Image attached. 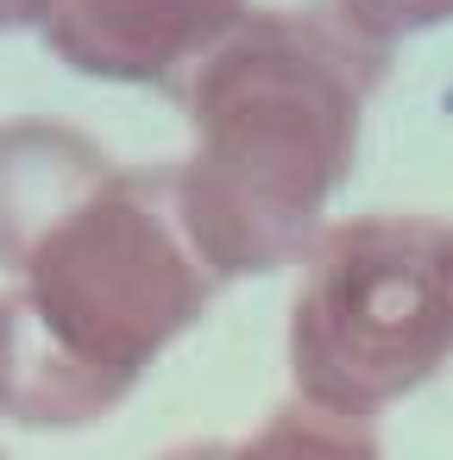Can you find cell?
Returning a JSON list of instances; mask_svg holds the SVG:
<instances>
[{
  "label": "cell",
  "mask_w": 453,
  "mask_h": 460,
  "mask_svg": "<svg viewBox=\"0 0 453 460\" xmlns=\"http://www.w3.org/2000/svg\"><path fill=\"white\" fill-rule=\"evenodd\" d=\"M384 70L390 51L334 7H252L183 76L177 221L221 284L309 259Z\"/></svg>",
  "instance_id": "1"
},
{
  "label": "cell",
  "mask_w": 453,
  "mask_h": 460,
  "mask_svg": "<svg viewBox=\"0 0 453 460\" xmlns=\"http://www.w3.org/2000/svg\"><path fill=\"white\" fill-rule=\"evenodd\" d=\"M13 403L7 422L83 429L183 341L221 278L177 221V171H114L57 215L13 271Z\"/></svg>",
  "instance_id": "2"
},
{
  "label": "cell",
  "mask_w": 453,
  "mask_h": 460,
  "mask_svg": "<svg viewBox=\"0 0 453 460\" xmlns=\"http://www.w3.org/2000/svg\"><path fill=\"white\" fill-rule=\"evenodd\" d=\"M453 359V221L359 215L321 227L290 296L296 403L371 422Z\"/></svg>",
  "instance_id": "3"
},
{
  "label": "cell",
  "mask_w": 453,
  "mask_h": 460,
  "mask_svg": "<svg viewBox=\"0 0 453 460\" xmlns=\"http://www.w3.org/2000/svg\"><path fill=\"white\" fill-rule=\"evenodd\" d=\"M252 13V0H51L45 51L95 83L183 89V76Z\"/></svg>",
  "instance_id": "4"
},
{
  "label": "cell",
  "mask_w": 453,
  "mask_h": 460,
  "mask_svg": "<svg viewBox=\"0 0 453 460\" xmlns=\"http://www.w3.org/2000/svg\"><path fill=\"white\" fill-rule=\"evenodd\" d=\"M120 164L70 120H0V271H20L39 234Z\"/></svg>",
  "instance_id": "5"
},
{
  "label": "cell",
  "mask_w": 453,
  "mask_h": 460,
  "mask_svg": "<svg viewBox=\"0 0 453 460\" xmlns=\"http://www.w3.org/2000/svg\"><path fill=\"white\" fill-rule=\"evenodd\" d=\"M233 460H384L371 422H346L309 403H283L265 416L252 441L233 447Z\"/></svg>",
  "instance_id": "6"
},
{
  "label": "cell",
  "mask_w": 453,
  "mask_h": 460,
  "mask_svg": "<svg viewBox=\"0 0 453 460\" xmlns=\"http://www.w3.org/2000/svg\"><path fill=\"white\" fill-rule=\"evenodd\" d=\"M334 13L346 26H359L371 45H396V39H415V32H434L453 20V0H334Z\"/></svg>",
  "instance_id": "7"
},
{
  "label": "cell",
  "mask_w": 453,
  "mask_h": 460,
  "mask_svg": "<svg viewBox=\"0 0 453 460\" xmlns=\"http://www.w3.org/2000/svg\"><path fill=\"white\" fill-rule=\"evenodd\" d=\"M7 403H13V303L0 290V416H7Z\"/></svg>",
  "instance_id": "8"
},
{
  "label": "cell",
  "mask_w": 453,
  "mask_h": 460,
  "mask_svg": "<svg viewBox=\"0 0 453 460\" xmlns=\"http://www.w3.org/2000/svg\"><path fill=\"white\" fill-rule=\"evenodd\" d=\"M45 7H51V0H0V32H26V26H45Z\"/></svg>",
  "instance_id": "9"
},
{
  "label": "cell",
  "mask_w": 453,
  "mask_h": 460,
  "mask_svg": "<svg viewBox=\"0 0 453 460\" xmlns=\"http://www.w3.org/2000/svg\"><path fill=\"white\" fill-rule=\"evenodd\" d=\"M164 460H233V447H227V441H189V447H177V454H164Z\"/></svg>",
  "instance_id": "10"
}]
</instances>
